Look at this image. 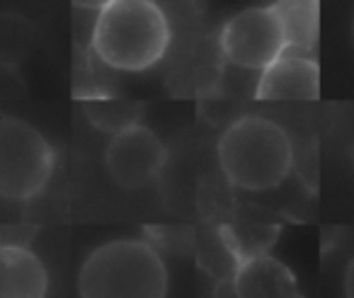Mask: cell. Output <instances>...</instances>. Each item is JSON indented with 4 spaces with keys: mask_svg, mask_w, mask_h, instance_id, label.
Here are the masks:
<instances>
[{
    "mask_svg": "<svg viewBox=\"0 0 354 298\" xmlns=\"http://www.w3.org/2000/svg\"><path fill=\"white\" fill-rule=\"evenodd\" d=\"M170 41V20L156 0H114L97 12L90 49L107 68L143 73L165 59Z\"/></svg>",
    "mask_w": 354,
    "mask_h": 298,
    "instance_id": "cell-1",
    "label": "cell"
},
{
    "mask_svg": "<svg viewBox=\"0 0 354 298\" xmlns=\"http://www.w3.org/2000/svg\"><path fill=\"white\" fill-rule=\"evenodd\" d=\"M223 177L241 192H270L294 170V143L277 122L248 114L231 122L216 141Z\"/></svg>",
    "mask_w": 354,
    "mask_h": 298,
    "instance_id": "cell-2",
    "label": "cell"
},
{
    "mask_svg": "<svg viewBox=\"0 0 354 298\" xmlns=\"http://www.w3.org/2000/svg\"><path fill=\"white\" fill-rule=\"evenodd\" d=\"M170 272L143 238H119L95 248L78 272L80 298H167Z\"/></svg>",
    "mask_w": 354,
    "mask_h": 298,
    "instance_id": "cell-3",
    "label": "cell"
},
{
    "mask_svg": "<svg viewBox=\"0 0 354 298\" xmlns=\"http://www.w3.org/2000/svg\"><path fill=\"white\" fill-rule=\"evenodd\" d=\"M56 153L49 138L25 119L0 117V199L25 204L51 182Z\"/></svg>",
    "mask_w": 354,
    "mask_h": 298,
    "instance_id": "cell-4",
    "label": "cell"
},
{
    "mask_svg": "<svg viewBox=\"0 0 354 298\" xmlns=\"http://www.w3.org/2000/svg\"><path fill=\"white\" fill-rule=\"evenodd\" d=\"M218 46L228 64L257 73L286 51L284 35L270 6H255L236 12L223 25Z\"/></svg>",
    "mask_w": 354,
    "mask_h": 298,
    "instance_id": "cell-5",
    "label": "cell"
},
{
    "mask_svg": "<svg viewBox=\"0 0 354 298\" xmlns=\"http://www.w3.org/2000/svg\"><path fill=\"white\" fill-rule=\"evenodd\" d=\"M165 162V143L141 122L112 133V141L104 151V167L109 177L127 192L148 187L162 172Z\"/></svg>",
    "mask_w": 354,
    "mask_h": 298,
    "instance_id": "cell-6",
    "label": "cell"
},
{
    "mask_svg": "<svg viewBox=\"0 0 354 298\" xmlns=\"http://www.w3.org/2000/svg\"><path fill=\"white\" fill-rule=\"evenodd\" d=\"M320 95V68L318 61L308 54L284 51L272 61L255 83V100L262 102H299L318 100Z\"/></svg>",
    "mask_w": 354,
    "mask_h": 298,
    "instance_id": "cell-7",
    "label": "cell"
},
{
    "mask_svg": "<svg viewBox=\"0 0 354 298\" xmlns=\"http://www.w3.org/2000/svg\"><path fill=\"white\" fill-rule=\"evenodd\" d=\"M233 293L236 298H304L294 272L262 250L238 257Z\"/></svg>",
    "mask_w": 354,
    "mask_h": 298,
    "instance_id": "cell-8",
    "label": "cell"
},
{
    "mask_svg": "<svg viewBox=\"0 0 354 298\" xmlns=\"http://www.w3.org/2000/svg\"><path fill=\"white\" fill-rule=\"evenodd\" d=\"M49 274L27 245L0 243V298H46Z\"/></svg>",
    "mask_w": 354,
    "mask_h": 298,
    "instance_id": "cell-9",
    "label": "cell"
},
{
    "mask_svg": "<svg viewBox=\"0 0 354 298\" xmlns=\"http://www.w3.org/2000/svg\"><path fill=\"white\" fill-rule=\"evenodd\" d=\"M270 8L281 27L286 51L313 54L320 37V0H274Z\"/></svg>",
    "mask_w": 354,
    "mask_h": 298,
    "instance_id": "cell-10",
    "label": "cell"
},
{
    "mask_svg": "<svg viewBox=\"0 0 354 298\" xmlns=\"http://www.w3.org/2000/svg\"><path fill=\"white\" fill-rule=\"evenodd\" d=\"M37 49V30L25 15L0 10V66L17 68Z\"/></svg>",
    "mask_w": 354,
    "mask_h": 298,
    "instance_id": "cell-11",
    "label": "cell"
},
{
    "mask_svg": "<svg viewBox=\"0 0 354 298\" xmlns=\"http://www.w3.org/2000/svg\"><path fill=\"white\" fill-rule=\"evenodd\" d=\"M85 114L97 129L109 133H117L131 124L141 122V107L133 102H122L112 97H97L85 102Z\"/></svg>",
    "mask_w": 354,
    "mask_h": 298,
    "instance_id": "cell-12",
    "label": "cell"
},
{
    "mask_svg": "<svg viewBox=\"0 0 354 298\" xmlns=\"http://www.w3.org/2000/svg\"><path fill=\"white\" fill-rule=\"evenodd\" d=\"M114 0H73V6L80 8V10H93V12H100L104 10L107 6H112Z\"/></svg>",
    "mask_w": 354,
    "mask_h": 298,
    "instance_id": "cell-13",
    "label": "cell"
},
{
    "mask_svg": "<svg viewBox=\"0 0 354 298\" xmlns=\"http://www.w3.org/2000/svg\"><path fill=\"white\" fill-rule=\"evenodd\" d=\"M344 296L354 298V257L349 259L347 269H344Z\"/></svg>",
    "mask_w": 354,
    "mask_h": 298,
    "instance_id": "cell-14",
    "label": "cell"
},
{
    "mask_svg": "<svg viewBox=\"0 0 354 298\" xmlns=\"http://www.w3.org/2000/svg\"><path fill=\"white\" fill-rule=\"evenodd\" d=\"M352 41H354V20H352Z\"/></svg>",
    "mask_w": 354,
    "mask_h": 298,
    "instance_id": "cell-15",
    "label": "cell"
},
{
    "mask_svg": "<svg viewBox=\"0 0 354 298\" xmlns=\"http://www.w3.org/2000/svg\"><path fill=\"white\" fill-rule=\"evenodd\" d=\"M352 162H354V156H352Z\"/></svg>",
    "mask_w": 354,
    "mask_h": 298,
    "instance_id": "cell-16",
    "label": "cell"
}]
</instances>
